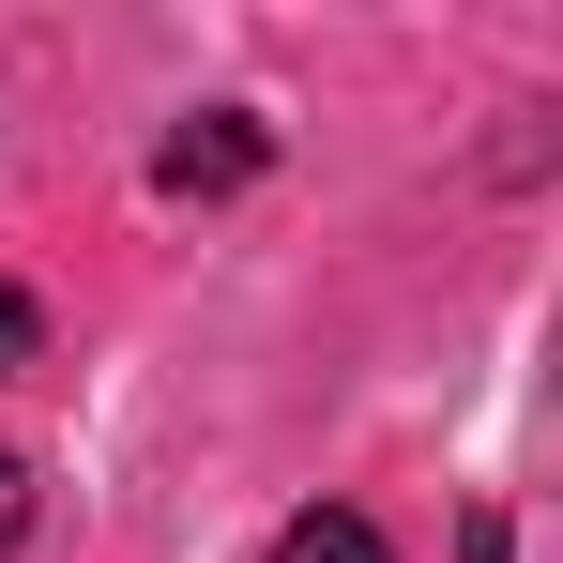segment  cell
I'll return each instance as SVG.
<instances>
[{
  "mask_svg": "<svg viewBox=\"0 0 563 563\" xmlns=\"http://www.w3.org/2000/svg\"><path fill=\"white\" fill-rule=\"evenodd\" d=\"M275 563H396V549H380L351 503H320V518H289V533H275Z\"/></svg>",
  "mask_w": 563,
  "mask_h": 563,
  "instance_id": "cell-2",
  "label": "cell"
},
{
  "mask_svg": "<svg viewBox=\"0 0 563 563\" xmlns=\"http://www.w3.org/2000/svg\"><path fill=\"white\" fill-rule=\"evenodd\" d=\"M15 533H31V472H15V442H0V563H15Z\"/></svg>",
  "mask_w": 563,
  "mask_h": 563,
  "instance_id": "cell-4",
  "label": "cell"
},
{
  "mask_svg": "<svg viewBox=\"0 0 563 563\" xmlns=\"http://www.w3.org/2000/svg\"><path fill=\"white\" fill-rule=\"evenodd\" d=\"M46 351V320H31V289H0V366H31Z\"/></svg>",
  "mask_w": 563,
  "mask_h": 563,
  "instance_id": "cell-3",
  "label": "cell"
},
{
  "mask_svg": "<svg viewBox=\"0 0 563 563\" xmlns=\"http://www.w3.org/2000/svg\"><path fill=\"white\" fill-rule=\"evenodd\" d=\"M260 153H275V137H260L244 107H213V122H184V137L153 153V184L168 198H229V184H260Z\"/></svg>",
  "mask_w": 563,
  "mask_h": 563,
  "instance_id": "cell-1",
  "label": "cell"
}]
</instances>
